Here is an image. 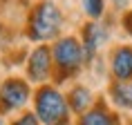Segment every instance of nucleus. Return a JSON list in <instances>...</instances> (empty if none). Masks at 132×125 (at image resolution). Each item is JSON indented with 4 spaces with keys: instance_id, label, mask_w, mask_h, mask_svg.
<instances>
[{
    "instance_id": "nucleus-14",
    "label": "nucleus",
    "mask_w": 132,
    "mask_h": 125,
    "mask_svg": "<svg viewBox=\"0 0 132 125\" xmlns=\"http://www.w3.org/2000/svg\"><path fill=\"white\" fill-rule=\"evenodd\" d=\"M114 5H117V7H119V9H123V7H125V5H128V0H114Z\"/></svg>"
},
{
    "instance_id": "nucleus-11",
    "label": "nucleus",
    "mask_w": 132,
    "mask_h": 125,
    "mask_svg": "<svg viewBox=\"0 0 132 125\" xmlns=\"http://www.w3.org/2000/svg\"><path fill=\"white\" fill-rule=\"evenodd\" d=\"M83 9L85 14L92 18H98L103 14V0H83Z\"/></svg>"
},
{
    "instance_id": "nucleus-3",
    "label": "nucleus",
    "mask_w": 132,
    "mask_h": 125,
    "mask_svg": "<svg viewBox=\"0 0 132 125\" xmlns=\"http://www.w3.org/2000/svg\"><path fill=\"white\" fill-rule=\"evenodd\" d=\"M83 47L78 45L76 38H63V40L56 42L54 47V58L56 65L63 74H74V72L81 67V60H83Z\"/></svg>"
},
{
    "instance_id": "nucleus-10",
    "label": "nucleus",
    "mask_w": 132,
    "mask_h": 125,
    "mask_svg": "<svg viewBox=\"0 0 132 125\" xmlns=\"http://www.w3.org/2000/svg\"><path fill=\"white\" fill-rule=\"evenodd\" d=\"M112 98L123 107H132V85L130 83H117L112 85Z\"/></svg>"
},
{
    "instance_id": "nucleus-9",
    "label": "nucleus",
    "mask_w": 132,
    "mask_h": 125,
    "mask_svg": "<svg viewBox=\"0 0 132 125\" xmlns=\"http://www.w3.org/2000/svg\"><path fill=\"white\" fill-rule=\"evenodd\" d=\"M90 103H92L90 90H85V87H74V90H72V94H70V105H72V110L83 112Z\"/></svg>"
},
{
    "instance_id": "nucleus-15",
    "label": "nucleus",
    "mask_w": 132,
    "mask_h": 125,
    "mask_svg": "<svg viewBox=\"0 0 132 125\" xmlns=\"http://www.w3.org/2000/svg\"><path fill=\"white\" fill-rule=\"evenodd\" d=\"M0 125H5V123H2V121H0Z\"/></svg>"
},
{
    "instance_id": "nucleus-4",
    "label": "nucleus",
    "mask_w": 132,
    "mask_h": 125,
    "mask_svg": "<svg viewBox=\"0 0 132 125\" xmlns=\"http://www.w3.org/2000/svg\"><path fill=\"white\" fill-rule=\"evenodd\" d=\"M27 98H29V87L22 83L20 78H9L7 83L0 87V105H2L5 112L25 105Z\"/></svg>"
},
{
    "instance_id": "nucleus-2",
    "label": "nucleus",
    "mask_w": 132,
    "mask_h": 125,
    "mask_svg": "<svg viewBox=\"0 0 132 125\" xmlns=\"http://www.w3.org/2000/svg\"><path fill=\"white\" fill-rule=\"evenodd\" d=\"M36 114L47 125H65L67 123V103L52 87H43L36 94Z\"/></svg>"
},
{
    "instance_id": "nucleus-12",
    "label": "nucleus",
    "mask_w": 132,
    "mask_h": 125,
    "mask_svg": "<svg viewBox=\"0 0 132 125\" xmlns=\"http://www.w3.org/2000/svg\"><path fill=\"white\" fill-rule=\"evenodd\" d=\"M14 125H38V121H36L34 114H25V116H20Z\"/></svg>"
},
{
    "instance_id": "nucleus-8",
    "label": "nucleus",
    "mask_w": 132,
    "mask_h": 125,
    "mask_svg": "<svg viewBox=\"0 0 132 125\" xmlns=\"http://www.w3.org/2000/svg\"><path fill=\"white\" fill-rule=\"evenodd\" d=\"M114 123H117L114 114L105 112L103 107H96V110L87 112V114L81 118V125H114Z\"/></svg>"
},
{
    "instance_id": "nucleus-7",
    "label": "nucleus",
    "mask_w": 132,
    "mask_h": 125,
    "mask_svg": "<svg viewBox=\"0 0 132 125\" xmlns=\"http://www.w3.org/2000/svg\"><path fill=\"white\" fill-rule=\"evenodd\" d=\"M83 38H85L83 54H85V58H92V56L96 54V49L101 47V42L108 38V31H105L101 25H94V22H90V25L85 27V31H83Z\"/></svg>"
},
{
    "instance_id": "nucleus-5",
    "label": "nucleus",
    "mask_w": 132,
    "mask_h": 125,
    "mask_svg": "<svg viewBox=\"0 0 132 125\" xmlns=\"http://www.w3.org/2000/svg\"><path fill=\"white\" fill-rule=\"evenodd\" d=\"M52 69V56L47 47H38L29 56V76L34 81H45Z\"/></svg>"
},
{
    "instance_id": "nucleus-1",
    "label": "nucleus",
    "mask_w": 132,
    "mask_h": 125,
    "mask_svg": "<svg viewBox=\"0 0 132 125\" xmlns=\"http://www.w3.org/2000/svg\"><path fill=\"white\" fill-rule=\"evenodd\" d=\"M61 29V11L54 2H40L31 14L29 20V36L34 40L54 38Z\"/></svg>"
},
{
    "instance_id": "nucleus-6",
    "label": "nucleus",
    "mask_w": 132,
    "mask_h": 125,
    "mask_svg": "<svg viewBox=\"0 0 132 125\" xmlns=\"http://www.w3.org/2000/svg\"><path fill=\"white\" fill-rule=\"evenodd\" d=\"M112 72L114 76L125 83L128 78H132V47H119L112 56Z\"/></svg>"
},
{
    "instance_id": "nucleus-13",
    "label": "nucleus",
    "mask_w": 132,
    "mask_h": 125,
    "mask_svg": "<svg viewBox=\"0 0 132 125\" xmlns=\"http://www.w3.org/2000/svg\"><path fill=\"white\" fill-rule=\"evenodd\" d=\"M125 27H128V31L132 34V14L128 16V18H125Z\"/></svg>"
}]
</instances>
